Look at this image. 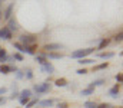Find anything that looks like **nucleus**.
Returning <instances> with one entry per match:
<instances>
[{"instance_id":"nucleus-21","label":"nucleus","mask_w":123,"mask_h":108,"mask_svg":"<svg viewBox=\"0 0 123 108\" xmlns=\"http://www.w3.org/2000/svg\"><path fill=\"white\" fill-rule=\"evenodd\" d=\"M13 46L19 50V53H25V46H23V45H20V43L16 42V43H13Z\"/></svg>"},{"instance_id":"nucleus-26","label":"nucleus","mask_w":123,"mask_h":108,"mask_svg":"<svg viewBox=\"0 0 123 108\" xmlns=\"http://www.w3.org/2000/svg\"><path fill=\"white\" fill-rule=\"evenodd\" d=\"M19 100H20V104H22V105H26V104L30 101V98H19Z\"/></svg>"},{"instance_id":"nucleus-27","label":"nucleus","mask_w":123,"mask_h":108,"mask_svg":"<svg viewBox=\"0 0 123 108\" xmlns=\"http://www.w3.org/2000/svg\"><path fill=\"white\" fill-rule=\"evenodd\" d=\"M96 108H115V107L110 105V104H100V105H97Z\"/></svg>"},{"instance_id":"nucleus-20","label":"nucleus","mask_w":123,"mask_h":108,"mask_svg":"<svg viewBox=\"0 0 123 108\" xmlns=\"http://www.w3.org/2000/svg\"><path fill=\"white\" fill-rule=\"evenodd\" d=\"M109 39H100V45H99V48L97 49H103V48H106L107 45H109Z\"/></svg>"},{"instance_id":"nucleus-8","label":"nucleus","mask_w":123,"mask_h":108,"mask_svg":"<svg viewBox=\"0 0 123 108\" xmlns=\"http://www.w3.org/2000/svg\"><path fill=\"white\" fill-rule=\"evenodd\" d=\"M7 29L10 30V32H13V30H17V23H16V20L14 19H9V26H7Z\"/></svg>"},{"instance_id":"nucleus-22","label":"nucleus","mask_w":123,"mask_h":108,"mask_svg":"<svg viewBox=\"0 0 123 108\" xmlns=\"http://www.w3.org/2000/svg\"><path fill=\"white\" fill-rule=\"evenodd\" d=\"M80 65H89V64H93L94 61L93 59H80V61H77Z\"/></svg>"},{"instance_id":"nucleus-13","label":"nucleus","mask_w":123,"mask_h":108,"mask_svg":"<svg viewBox=\"0 0 123 108\" xmlns=\"http://www.w3.org/2000/svg\"><path fill=\"white\" fill-rule=\"evenodd\" d=\"M12 9H13V3L7 6V9H6V13H4V19H7V20L10 19V16H12Z\"/></svg>"},{"instance_id":"nucleus-19","label":"nucleus","mask_w":123,"mask_h":108,"mask_svg":"<svg viewBox=\"0 0 123 108\" xmlns=\"http://www.w3.org/2000/svg\"><path fill=\"white\" fill-rule=\"evenodd\" d=\"M93 92H94V89H93V88H86V89H83L80 94H82L83 97H87V95H92Z\"/></svg>"},{"instance_id":"nucleus-12","label":"nucleus","mask_w":123,"mask_h":108,"mask_svg":"<svg viewBox=\"0 0 123 108\" xmlns=\"http://www.w3.org/2000/svg\"><path fill=\"white\" fill-rule=\"evenodd\" d=\"M19 97H20V98H30L31 97V91L30 89H23V91L19 94Z\"/></svg>"},{"instance_id":"nucleus-3","label":"nucleus","mask_w":123,"mask_h":108,"mask_svg":"<svg viewBox=\"0 0 123 108\" xmlns=\"http://www.w3.org/2000/svg\"><path fill=\"white\" fill-rule=\"evenodd\" d=\"M62 48H63V45H60V43H47V45H44V49H46L47 53L49 52H55V50L62 49Z\"/></svg>"},{"instance_id":"nucleus-34","label":"nucleus","mask_w":123,"mask_h":108,"mask_svg":"<svg viewBox=\"0 0 123 108\" xmlns=\"http://www.w3.org/2000/svg\"><path fill=\"white\" fill-rule=\"evenodd\" d=\"M67 107H69V105H67L66 102H60V104H59V107H57V108H67Z\"/></svg>"},{"instance_id":"nucleus-6","label":"nucleus","mask_w":123,"mask_h":108,"mask_svg":"<svg viewBox=\"0 0 123 108\" xmlns=\"http://www.w3.org/2000/svg\"><path fill=\"white\" fill-rule=\"evenodd\" d=\"M0 39H6V40L12 39V32L7 28H1L0 29Z\"/></svg>"},{"instance_id":"nucleus-5","label":"nucleus","mask_w":123,"mask_h":108,"mask_svg":"<svg viewBox=\"0 0 123 108\" xmlns=\"http://www.w3.org/2000/svg\"><path fill=\"white\" fill-rule=\"evenodd\" d=\"M42 71L46 72V73H49V75H52V73L55 72V66H53V65L47 61L46 64H43V65H42Z\"/></svg>"},{"instance_id":"nucleus-17","label":"nucleus","mask_w":123,"mask_h":108,"mask_svg":"<svg viewBox=\"0 0 123 108\" xmlns=\"http://www.w3.org/2000/svg\"><path fill=\"white\" fill-rule=\"evenodd\" d=\"M37 102H39V98H33L26 104V108H33L34 105H37Z\"/></svg>"},{"instance_id":"nucleus-33","label":"nucleus","mask_w":123,"mask_h":108,"mask_svg":"<svg viewBox=\"0 0 123 108\" xmlns=\"http://www.w3.org/2000/svg\"><path fill=\"white\" fill-rule=\"evenodd\" d=\"M79 75H85V73H87V71L85 69V68H82V69H79V71H76Z\"/></svg>"},{"instance_id":"nucleus-16","label":"nucleus","mask_w":123,"mask_h":108,"mask_svg":"<svg viewBox=\"0 0 123 108\" xmlns=\"http://www.w3.org/2000/svg\"><path fill=\"white\" fill-rule=\"evenodd\" d=\"M0 72L6 75V73L12 72V66H7V65H0Z\"/></svg>"},{"instance_id":"nucleus-25","label":"nucleus","mask_w":123,"mask_h":108,"mask_svg":"<svg viewBox=\"0 0 123 108\" xmlns=\"http://www.w3.org/2000/svg\"><path fill=\"white\" fill-rule=\"evenodd\" d=\"M92 84H93V86H96V85H103V84H105V79H97V81H94Z\"/></svg>"},{"instance_id":"nucleus-10","label":"nucleus","mask_w":123,"mask_h":108,"mask_svg":"<svg viewBox=\"0 0 123 108\" xmlns=\"http://www.w3.org/2000/svg\"><path fill=\"white\" fill-rule=\"evenodd\" d=\"M109 94H110V97L117 98V97H119V85H115V86L109 91Z\"/></svg>"},{"instance_id":"nucleus-36","label":"nucleus","mask_w":123,"mask_h":108,"mask_svg":"<svg viewBox=\"0 0 123 108\" xmlns=\"http://www.w3.org/2000/svg\"><path fill=\"white\" fill-rule=\"evenodd\" d=\"M6 102V98H3V97H0V105H3Z\"/></svg>"},{"instance_id":"nucleus-30","label":"nucleus","mask_w":123,"mask_h":108,"mask_svg":"<svg viewBox=\"0 0 123 108\" xmlns=\"http://www.w3.org/2000/svg\"><path fill=\"white\" fill-rule=\"evenodd\" d=\"M122 37H123V35H122V32H120L119 35H116V37H115V40H116V42H122Z\"/></svg>"},{"instance_id":"nucleus-23","label":"nucleus","mask_w":123,"mask_h":108,"mask_svg":"<svg viewBox=\"0 0 123 108\" xmlns=\"http://www.w3.org/2000/svg\"><path fill=\"white\" fill-rule=\"evenodd\" d=\"M97 105L94 104V102H92V101H86L85 102V108H96Z\"/></svg>"},{"instance_id":"nucleus-11","label":"nucleus","mask_w":123,"mask_h":108,"mask_svg":"<svg viewBox=\"0 0 123 108\" xmlns=\"http://www.w3.org/2000/svg\"><path fill=\"white\" fill-rule=\"evenodd\" d=\"M46 56H47L49 59H62V58H63L62 53H55V52H49Z\"/></svg>"},{"instance_id":"nucleus-29","label":"nucleus","mask_w":123,"mask_h":108,"mask_svg":"<svg viewBox=\"0 0 123 108\" xmlns=\"http://www.w3.org/2000/svg\"><path fill=\"white\" fill-rule=\"evenodd\" d=\"M16 78H17V79H22V78H23V72L17 69V71H16Z\"/></svg>"},{"instance_id":"nucleus-32","label":"nucleus","mask_w":123,"mask_h":108,"mask_svg":"<svg viewBox=\"0 0 123 108\" xmlns=\"http://www.w3.org/2000/svg\"><path fill=\"white\" fill-rule=\"evenodd\" d=\"M6 92H7V88H4V86H1V88H0V97H1V95H4Z\"/></svg>"},{"instance_id":"nucleus-38","label":"nucleus","mask_w":123,"mask_h":108,"mask_svg":"<svg viewBox=\"0 0 123 108\" xmlns=\"http://www.w3.org/2000/svg\"><path fill=\"white\" fill-rule=\"evenodd\" d=\"M0 49H1V48H0Z\"/></svg>"},{"instance_id":"nucleus-31","label":"nucleus","mask_w":123,"mask_h":108,"mask_svg":"<svg viewBox=\"0 0 123 108\" xmlns=\"http://www.w3.org/2000/svg\"><path fill=\"white\" fill-rule=\"evenodd\" d=\"M115 78H116V81H117L119 84H122V73H117V75H116Z\"/></svg>"},{"instance_id":"nucleus-14","label":"nucleus","mask_w":123,"mask_h":108,"mask_svg":"<svg viewBox=\"0 0 123 108\" xmlns=\"http://www.w3.org/2000/svg\"><path fill=\"white\" fill-rule=\"evenodd\" d=\"M57 86H67V81L64 79V78H59V79H56V82H55Z\"/></svg>"},{"instance_id":"nucleus-35","label":"nucleus","mask_w":123,"mask_h":108,"mask_svg":"<svg viewBox=\"0 0 123 108\" xmlns=\"http://www.w3.org/2000/svg\"><path fill=\"white\" fill-rule=\"evenodd\" d=\"M14 98H19V94H17V92H13L12 97H10V100H14Z\"/></svg>"},{"instance_id":"nucleus-18","label":"nucleus","mask_w":123,"mask_h":108,"mask_svg":"<svg viewBox=\"0 0 123 108\" xmlns=\"http://www.w3.org/2000/svg\"><path fill=\"white\" fill-rule=\"evenodd\" d=\"M0 62L3 64V62H7V53H6V50H3V49H0Z\"/></svg>"},{"instance_id":"nucleus-7","label":"nucleus","mask_w":123,"mask_h":108,"mask_svg":"<svg viewBox=\"0 0 123 108\" xmlns=\"http://www.w3.org/2000/svg\"><path fill=\"white\" fill-rule=\"evenodd\" d=\"M53 100H43V101H39L37 102V108H44V107H52L53 105Z\"/></svg>"},{"instance_id":"nucleus-37","label":"nucleus","mask_w":123,"mask_h":108,"mask_svg":"<svg viewBox=\"0 0 123 108\" xmlns=\"http://www.w3.org/2000/svg\"><path fill=\"white\" fill-rule=\"evenodd\" d=\"M0 19H1V10H0Z\"/></svg>"},{"instance_id":"nucleus-2","label":"nucleus","mask_w":123,"mask_h":108,"mask_svg":"<svg viewBox=\"0 0 123 108\" xmlns=\"http://www.w3.org/2000/svg\"><path fill=\"white\" fill-rule=\"evenodd\" d=\"M33 89L37 92V94H44V92H49L52 89V85L47 84V82H43V84H36L33 86Z\"/></svg>"},{"instance_id":"nucleus-15","label":"nucleus","mask_w":123,"mask_h":108,"mask_svg":"<svg viewBox=\"0 0 123 108\" xmlns=\"http://www.w3.org/2000/svg\"><path fill=\"white\" fill-rule=\"evenodd\" d=\"M107 66H109V64H107V62H105V64H100V65H96V66L93 68V72L100 71V69H106Z\"/></svg>"},{"instance_id":"nucleus-24","label":"nucleus","mask_w":123,"mask_h":108,"mask_svg":"<svg viewBox=\"0 0 123 108\" xmlns=\"http://www.w3.org/2000/svg\"><path fill=\"white\" fill-rule=\"evenodd\" d=\"M13 59H16V61H23V56H22V53L16 52V53L13 55Z\"/></svg>"},{"instance_id":"nucleus-9","label":"nucleus","mask_w":123,"mask_h":108,"mask_svg":"<svg viewBox=\"0 0 123 108\" xmlns=\"http://www.w3.org/2000/svg\"><path fill=\"white\" fill-rule=\"evenodd\" d=\"M97 56L102 58V59H110V58L115 56V53L113 52H100V53H97Z\"/></svg>"},{"instance_id":"nucleus-4","label":"nucleus","mask_w":123,"mask_h":108,"mask_svg":"<svg viewBox=\"0 0 123 108\" xmlns=\"http://www.w3.org/2000/svg\"><path fill=\"white\" fill-rule=\"evenodd\" d=\"M20 42L22 43H25L26 46H29V45H34L36 43V39L33 37V36H20Z\"/></svg>"},{"instance_id":"nucleus-1","label":"nucleus","mask_w":123,"mask_h":108,"mask_svg":"<svg viewBox=\"0 0 123 108\" xmlns=\"http://www.w3.org/2000/svg\"><path fill=\"white\" fill-rule=\"evenodd\" d=\"M96 49H93V48H87V49H79V50H74V52H72V58L73 59H83L85 56H87V55H90L93 53Z\"/></svg>"},{"instance_id":"nucleus-28","label":"nucleus","mask_w":123,"mask_h":108,"mask_svg":"<svg viewBox=\"0 0 123 108\" xmlns=\"http://www.w3.org/2000/svg\"><path fill=\"white\" fill-rule=\"evenodd\" d=\"M26 78H27V79H31V78H33V72H31L30 69L26 71Z\"/></svg>"}]
</instances>
